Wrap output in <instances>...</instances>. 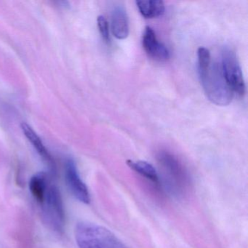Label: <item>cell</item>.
Instances as JSON below:
<instances>
[{"label":"cell","instance_id":"1","mask_svg":"<svg viewBox=\"0 0 248 248\" xmlns=\"http://www.w3.org/2000/svg\"><path fill=\"white\" fill-rule=\"evenodd\" d=\"M75 239L79 248H127L111 231L91 222L78 223Z\"/></svg>","mask_w":248,"mask_h":248},{"label":"cell","instance_id":"2","mask_svg":"<svg viewBox=\"0 0 248 248\" xmlns=\"http://www.w3.org/2000/svg\"><path fill=\"white\" fill-rule=\"evenodd\" d=\"M203 89L210 101L217 106H227L233 98V91L228 85L221 63H210L204 70L199 71Z\"/></svg>","mask_w":248,"mask_h":248},{"label":"cell","instance_id":"3","mask_svg":"<svg viewBox=\"0 0 248 248\" xmlns=\"http://www.w3.org/2000/svg\"><path fill=\"white\" fill-rule=\"evenodd\" d=\"M158 162L163 175V185L171 194L180 197L186 194L190 186L189 177L179 161L168 152H160Z\"/></svg>","mask_w":248,"mask_h":248},{"label":"cell","instance_id":"4","mask_svg":"<svg viewBox=\"0 0 248 248\" xmlns=\"http://www.w3.org/2000/svg\"><path fill=\"white\" fill-rule=\"evenodd\" d=\"M40 205L45 221L49 228L59 234L63 233L65 226L63 200L57 186L50 181Z\"/></svg>","mask_w":248,"mask_h":248},{"label":"cell","instance_id":"5","mask_svg":"<svg viewBox=\"0 0 248 248\" xmlns=\"http://www.w3.org/2000/svg\"><path fill=\"white\" fill-rule=\"evenodd\" d=\"M221 67L225 79L233 92L244 95L246 91L245 79L236 55L233 50L226 48L222 53Z\"/></svg>","mask_w":248,"mask_h":248},{"label":"cell","instance_id":"6","mask_svg":"<svg viewBox=\"0 0 248 248\" xmlns=\"http://www.w3.org/2000/svg\"><path fill=\"white\" fill-rule=\"evenodd\" d=\"M65 179L72 195L84 204H89L91 196L88 187L79 176L73 159H68L65 163Z\"/></svg>","mask_w":248,"mask_h":248},{"label":"cell","instance_id":"7","mask_svg":"<svg viewBox=\"0 0 248 248\" xmlns=\"http://www.w3.org/2000/svg\"><path fill=\"white\" fill-rule=\"evenodd\" d=\"M142 43L145 51L149 57L157 62H165L170 58V53L165 45L157 40L153 29L145 28Z\"/></svg>","mask_w":248,"mask_h":248},{"label":"cell","instance_id":"8","mask_svg":"<svg viewBox=\"0 0 248 248\" xmlns=\"http://www.w3.org/2000/svg\"><path fill=\"white\" fill-rule=\"evenodd\" d=\"M111 31L118 40H124L129 34V21L123 7H116L111 14Z\"/></svg>","mask_w":248,"mask_h":248},{"label":"cell","instance_id":"9","mask_svg":"<svg viewBox=\"0 0 248 248\" xmlns=\"http://www.w3.org/2000/svg\"><path fill=\"white\" fill-rule=\"evenodd\" d=\"M23 133L25 135L29 140L31 142V144L34 146V149L37 151L39 155L46 161L50 167H53V160L51 156L49 154L48 151L46 149V146L43 144L38 135L34 132V130L30 127L27 123H22L21 125Z\"/></svg>","mask_w":248,"mask_h":248},{"label":"cell","instance_id":"10","mask_svg":"<svg viewBox=\"0 0 248 248\" xmlns=\"http://www.w3.org/2000/svg\"><path fill=\"white\" fill-rule=\"evenodd\" d=\"M136 5L140 14L146 18H157L165 13V4L161 0H139Z\"/></svg>","mask_w":248,"mask_h":248},{"label":"cell","instance_id":"11","mask_svg":"<svg viewBox=\"0 0 248 248\" xmlns=\"http://www.w3.org/2000/svg\"><path fill=\"white\" fill-rule=\"evenodd\" d=\"M49 181L47 175L45 172H38L31 177L30 181V189L34 200L40 204L44 198L46 190L48 186Z\"/></svg>","mask_w":248,"mask_h":248},{"label":"cell","instance_id":"12","mask_svg":"<svg viewBox=\"0 0 248 248\" xmlns=\"http://www.w3.org/2000/svg\"><path fill=\"white\" fill-rule=\"evenodd\" d=\"M127 164L132 170L152 181L155 185H156V186L159 187L162 186L156 170L154 168L153 165H151L149 162L145 161L135 162V161L127 160Z\"/></svg>","mask_w":248,"mask_h":248},{"label":"cell","instance_id":"13","mask_svg":"<svg viewBox=\"0 0 248 248\" xmlns=\"http://www.w3.org/2000/svg\"><path fill=\"white\" fill-rule=\"evenodd\" d=\"M97 23H98V30L103 40L107 43H109V25L107 18L104 16H99L97 18Z\"/></svg>","mask_w":248,"mask_h":248}]
</instances>
